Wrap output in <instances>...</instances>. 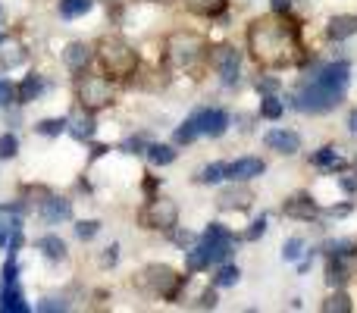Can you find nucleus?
Wrapping results in <instances>:
<instances>
[{"label": "nucleus", "instance_id": "nucleus-18", "mask_svg": "<svg viewBox=\"0 0 357 313\" xmlns=\"http://www.w3.org/2000/svg\"><path fill=\"white\" fill-rule=\"evenodd\" d=\"M0 310H3V313H10V310L25 313V310H29V304L22 301V291H19L13 282H6V291H3V298H0Z\"/></svg>", "mask_w": 357, "mask_h": 313}, {"label": "nucleus", "instance_id": "nucleus-2", "mask_svg": "<svg viewBox=\"0 0 357 313\" xmlns=\"http://www.w3.org/2000/svg\"><path fill=\"white\" fill-rule=\"evenodd\" d=\"M98 56L110 75H132L138 69V54L132 50L129 41H123V38H116V35H107L104 41L98 44Z\"/></svg>", "mask_w": 357, "mask_h": 313}, {"label": "nucleus", "instance_id": "nucleus-45", "mask_svg": "<svg viewBox=\"0 0 357 313\" xmlns=\"http://www.w3.org/2000/svg\"><path fill=\"white\" fill-rule=\"evenodd\" d=\"M116 260H119V247H116V245H110V247H107V254H104V266L116 264Z\"/></svg>", "mask_w": 357, "mask_h": 313}, {"label": "nucleus", "instance_id": "nucleus-14", "mask_svg": "<svg viewBox=\"0 0 357 313\" xmlns=\"http://www.w3.org/2000/svg\"><path fill=\"white\" fill-rule=\"evenodd\" d=\"M63 60H66V66L73 69V72H82V69L88 66V60H91V47L82 44V41H75L63 50Z\"/></svg>", "mask_w": 357, "mask_h": 313}, {"label": "nucleus", "instance_id": "nucleus-33", "mask_svg": "<svg viewBox=\"0 0 357 313\" xmlns=\"http://www.w3.org/2000/svg\"><path fill=\"white\" fill-rule=\"evenodd\" d=\"M238 282V270H235V266H222L220 273H216V285H220V289H229V285H235Z\"/></svg>", "mask_w": 357, "mask_h": 313}, {"label": "nucleus", "instance_id": "nucleus-11", "mask_svg": "<svg viewBox=\"0 0 357 313\" xmlns=\"http://www.w3.org/2000/svg\"><path fill=\"white\" fill-rule=\"evenodd\" d=\"M282 213L291 216V220H314L320 210H317V204H314V197H310V194H295V197H289V201H285Z\"/></svg>", "mask_w": 357, "mask_h": 313}, {"label": "nucleus", "instance_id": "nucleus-43", "mask_svg": "<svg viewBox=\"0 0 357 313\" xmlns=\"http://www.w3.org/2000/svg\"><path fill=\"white\" fill-rule=\"evenodd\" d=\"M16 276H19V266H16V260H10V264L3 266V279L6 282H16Z\"/></svg>", "mask_w": 357, "mask_h": 313}, {"label": "nucleus", "instance_id": "nucleus-41", "mask_svg": "<svg viewBox=\"0 0 357 313\" xmlns=\"http://www.w3.org/2000/svg\"><path fill=\"white\" fill-rule=\"evenodd\" d=\"M276 88H279L276 79H260V82H257V91H260V94H273Z\"/></svg>", "mask_w": 357, "mask_h": 313}, {"label": "nucleus", "instance_id": "nucleus-34", "mask_svg": "<svg viewBox=\"0 0 357 313\" xmlns=\"http://www.w3.org/2000/svg\"><path fill=\"white\" fill-rule=\"evenodd\" d=\"M63 129H66V119H44V123H38L41 135H60Z\"/></svg>", "mask_w": 357, "mask_h": 313}, {"label": "nucleus", "instance_id": "nucleus-28", "mask_svg": "<svg viewBox=\"0 0 357 313\" xmlns=\"http://www.w3.org/2000/svg\"><path fill=\"white\" fill-rule=\"evenodd\" d=\"M197 135H201V125H197V116H191L188 123L182 125V129H176V142H178V144H191Z\"/></svg>", "mask_w": 357, "mask_h": 313}, {"label": "nucleus", "instance_id": "nucleus-13", "mask_svg": "<svg viewBox=\"0 0 357 313\" xmlns=\"http://www.w3.org/2000/svg\"><path fill=\"white\" fill-rule=\"evenodd\" d=\"M264 142L270 144L273 151H279V154H295V151L301 148V138H298L295 132H289V129H273V132H266Z\"/></svg>", "mask_w": 357, "mask_h": 313}, {"label": "nucleus", "instance_id": "nucleus-32", "mask_svg": "<svg viewBox=\"0 0 357 313\" xmlns=\"http://www.w3.org/2000/svg\"><path fill=\"white\" fill-rule=\"evenodd\" d=\"M260 113H264L266 119H279V116H282V104H279L273 94H266L264 104H260Z\"/></svg>", "mask_w": 357, "mask_h": 313}, {"label": "nucleus", "instance_id": "nucleus-8", "mask_svg": "<svg viewBox=\"0 0 357 313\" xmlns=\"http://www.w3.org/2000/svg\"><path fill=\"white\" fill-rule=\"evenodd\" d=\"M144 285L160 298H176L182 279H178L169 266H148V273H144Z\"/></svg>", "mask_w": 357, "mask_h": 313}, {"label": "nucleus", "instance_id": "nucleus-3", "mask_svg": "<svg viewBox=\"0 0 357 313\" xmlns=\"http://www.w3.org/2000/svg\"><path fill=\"white\" fill-rule=\"evenodd\" d=\"M342 94L345 91H335V88H329L326 82H320L314 75V79H310L307 85H301V91L291 98V107L301 113H329L333 107H339Z\"/></svg>", "mask_w": 357, "mask_h": 313}, {"label": "nucleus", "instance_id": "nucleus-38", "mask_svg": "<svg viewBox=\"0 0 357 313\" xmlns=\"http://www.w3.org/2000/svg\"><path fill=\"white\" fill-rule=\"evenodd\" d=\"M98 229H100V222H79V226H75V235H79L82 241H88V238H94V235H98Z\"/></svg>", "mask_w": 357, "mask_h": 313}, {"label": "nucleus", "instance_id": "nucleus-15", "mask_svg": "<svg viewBox=\"0 0 357 313\" xmlns=\"http://www.w3.org/2000/svg\"><path fill=\"white\" fill-rule=\"evenodd\" d=\"M354 31H357L354 16H335V19H329L326 35H329V41H345V38H351Z\"/></svg>", "mask_w": 357, "mask_h": 313}, {"label": "nucleus", "instance_id": "nucleus-51", "mask_svg": "<svg viewBox=\"0 0 357 313\" xmlns=\"http://www.w3.org/2000/svg\"><path fill=\"white\" fill-rule=\"evenodd\" d=\"M342 188H345V191H354V188H357V185L351 182V178H342Z\"/></svg>", "mask_w": 357, "mask_h": 313}, {"label": "nucleus", "instance_id": "nucleus-17", "mask_svg": "<svg viewBox=\"0 0 357 313\" xmlns=\"http://www.w3.org/2000/svg\"><path fill=\"white\" fill-rule=\"evenodd\" d=\"M220 207L222 210H248L251 207V191L248 188H232L220 194Z\"/></svg>", "mask_w": 357, "mask_h": 313}, {"label": "nucleus", "instance_id": "nucleus-22", "mask_svg": "<svg viewBox=\"0 0 357 313\" xmlns=\"http://www.w3.org/2000/svg\"><path fill=\"white\" fill-rule=\"evenodd\" d=\"M38 251H44V257H50V260L66 257V245H63V238H56V235H44V238L38 241Z\"/></svg>", "mask_w": 357, "mask_h": 313}, {"label": "nucleus", "instance_id": "nucleus-19", "mask_svg": "<svg viewBox=\"0 0 357 313\" xmlns=\"http://www.w3.org/2000/svg\"><path fill=\"white\" fill-rule=\"evenodd\" d=\"M229 0H185V6H188L195 16H220L222 10H226Z\"/></svg>", "mask_w": 357, "mask_h": 313}, {"label": "nucleus", "instance_id": "nucleus-39", "mask_svg": "<svg viewBox=\"0 0 357 313\" xmlns=\"http://www.w3.org/2000/svg\"><path fill=\"white\" fill-rule=\"evenodd\" d=\"M264 232H266V216H257V220L251 222V229L245 232V238H248V241H257Z\"/></svg>", "mask_w": 357, "mask_h": 313}, {"label": "nucleus", "instance_id": "nucleus-44", "mask_svg": "<svg viewBox=\"0 0 357 313\" xmlns=\"http://www.w3.org/2000/svg\"><path fill=\"white\" fill-rule=\"evenodd\" d=\"M123 148H126V151H129V154H138V151H142V148H144V138H129V142H126V144H123Z\"/></svg>", "mask_w": 357, "mask_h": 313}, {"label": "nucleus", "instance_id": "nucleus-40", "mask_svg": "<svg viewBox=\"0 0 357 313\" xmlns=\"http://www.w3.org/2000/svg\"><path fill=\"white\" fill-rule=\"evenodd\" d=\"M204 238H229V241H235V235H232V232H226V229H222L220 222H213V226L207 229V235H204Z\"/></svg>", "mask_w": 357, "mask_h": 313}, {"label": "nucleus", "instance_id": "nucleus-48", "mask_svg": "<svg viewBox=\"0 0 357 313\" xmlns=\"http://www.w3.org/2000/svg\"><path fill=\"white\" fill-rule=\"evenodd\" d=\"M273 10H276V13H289L291 10V0H273Z\"/></svg>", "mask_w": 357, "mask_h": 313}, {"label": "nucleus", "instance_id": "nucleus-24", "mask_svg": "<svg viewBox=\"0 0 357 313\" xmlns=\"http://www.w3.org/2000/svg\"><path fill=\"white\" fill-rule=\"evenodd\" d=\"M94 6V0H60V13L66 19H75V16H85L88 10Z\"/></svg>", "mask_w": 357, "mask_h": 313}, {"label": "nucleus", "instance_id": "nucleus-42", "mask_svg": "<svg viewBox=\"0 0 357 313\" xmlns=\"http://www.w3.org/2000/svg\"><path fill=\"white\" fill-rule=\"evenodd\" d=\"M10 100H13V85H10V82L0 79V107L10 104Z\"/></svg>", "mask_w": 357, "mask_h": 313}, {"label": "nucleus", "instance_id": "nucleus-52", "mask_svg": "<svg viewBox=\"0 0 357 313\" xmlns=\"http://www.w3.org/2000/svg\"><path fill=\"white\" fill-rule=\"evenodd\" d=\"M176 241H178V245H188V241H191V235H185V232H178V235H176Z\"/></svg>", "mask_w": 357, "mask_h": 313}, {"label": "nucleus", "instance_id": "nucleus-23", "mask_svg": "<svg viewBox=\"0 0 357 313\" xmlns=\"http://www.w3.org/2000/svg\"><path fill=\"white\" fill-rule=\"evenodd\" d=\"M13 232H19V216L10 207H0V245H6Z\"/></svg>", "mask_w": 357, "mask_h": 313}, {"label": "nucleus", "instance_id": "nucleus-7", "mask_svg": "<svg viewBox=\"0 0 357 313\" xmlns=\"http://www.w3.org/2000/svg\"><path fill=\"white\" fill-rule=\"evenodd\" d=\"M210 60H213V66L220 69L222 75V85L232 88L235 82H238V69H241V54L235 47H229V44H220V47L210 50Z\"/></svg>", "mask_w": 357, "mask_h": 313}, {"label": "nucleus", "instance_id": "nucleus-1", "mask_svg": "<svg viewBox=\"0 0 357 313\" xmlns=\"http://www.w3.org/2000/svg\"><path fill=\"white\" fill-rule=\"evenodd\" d=\"M248 44L257 63L264 66H289L298 60V29L295 25L276 22V19H257L248 31Z\"/></svg>", "mask_w": 357, "mask_h": 313}, {"label": "nucleus", "instance_id": "nucleus-30", "mask_svg": "<svg viewBox=\"0 0 357 313\" xmlns=\"http://www.w3.org/2000/svg\"><path fill=\"white\" fill-rule=\"evenodd\" d=\"M329 254L339 257V260H348V257H354L357 254V245L354 241H333V245H329Z\"/></svg>", "mask_w": 357, "mask_h": 313}, {"label": "nucleus", "instance_id": "nucleus-37", "mask_svg": "<svg viewBox=\"0 0 357 313\" xmlns=\"http://www.w3.org/2000/svg\"><path fill=\"white\" fill-rule=\"evenodd\" d=\"M16 151H19V142H16L13 135H3V138H0V157H3V160L16 157Z\"/></svg>", "mask_w": 357, "mask_h": 313}, {"label": "nucleus", "instance_id": "nucleus-47", "mask_svg": "<svg viewBox=\"0 0 357 313\" xmlns=\"http://www.w3.org/2000/svg\"><path fill=\"white\" fill-rule=\"evenodd\" d=\"M201 307H216V295H213V289H210V291H204V298H201Z\"/></svg>", "mask_w": 357, "mask_h": 313}, {"label": "nucleus", "instance_id": "nucleus-20", "mask_svg": "<svg viewBox=\"0 0 357 313\" xmlns=\"http://www.w3.org/2000/svg\"><path fill=\"white\" fill-rule=\"evenodd\" d=\"M185 264H188V273H201V270H207L213 260H210V247L207 245H201V247H191L188 254H185Z\"/></svg>", "mask_w": 357, "mask_h": 313}, {"label": "nucleus", "instance_id": "nucleus-6", "mask_svg": "<svg viewBox=\"0 0 357 313\" xmlns=\"http://www.w3.org/2000/svg\"><path fill=\"white\" fill-rule=\"evenodd\" d=\"M178 220V207L167 197H154L148 207L142 210V222L148 229H173Z\"/></svg>", "mask_w": 357, "mask_h": 313}, {"label": "nucleus", "instance_id": "nucleus-35", "mask_svg": "<svg viewBox=\"0 0 357 313\" xmlns=\"http://www.w3.org/2000/svg\"><path fill=\"white\" fill-rule=\"evenodd\" d=\"M22 60H25V50H22V47H13V50H3V54H0V63H3L6 69H10V66H19Z\"/></svg>", "mask_w": 357, "mask_h": 313}, {"label": "nucleus", "instance_id": "nucleus-50", "mask_svg": "<svg viewBox=\"0 0 357 313\" xmlns=\"http://www.w3.org/2000/svg\"><path fill=\"white\" fill-rule=\"evenodd\" d=\"M348 129H351V132H354V135H357V110L351 113V116H348Z\"/></svg>", "mask_w": 357, "mask_h": 313}, {"label": "nucleus", "instance_id": "nucleus-36", "mask_svg": "<svg viewBox=\"0 0 357 313\" xmlns=\"http://www.w3.org/2000/svg\"><path fill=\"white\" fill-rule=\"evenodd\" d=\"M301 251H304V241L301 238H289L285 241V247H282V257L285 260H298L301 257Z\"/></svg>", "mask_w": 357, "mask_h": 313}, {"label": "nucleus", "instance_id": "nucleus-5", "mask_svg": "<svg viewBox=\"0 0 357 313\" xmlns=\"http://www.w3.org/2000/svg\"><path fill=\"white\" fill-rule=\"evenodd\" d=\"M201 50H204V41L197 35H191V31H176V35H169V41H167V56H169V63H176V66L195 63L197 56H201Z\"/></svg>", "mask_w": 357, "mask_h": 313}, {"label": "nucleus", "instance_id": "nucleus-49", "mask_svg": "<svg viewBox=\"0 0 357 313\" xmlns=\"http://www.w3.org/2000/svg\"><path fill=\"white\" fill-rule=\"evenodd\" d=\"M66 304H60V301H47V304H41V310H63Z\"/></svg>", "mask_w": 357, "mask_h": 313}, {"label": "nucleus", "instance_id": "nucleus-31", "mask_svg": "<svg viewBox=\"0 0 357 313\" xmlns=\"http://www.w3.org/2000/svg\"><path fill=\"white\" fill-rule=\"evenodd\" d=\"M323 310H326V313H335V310L348 313V310H351V301H348V295H333L329 301H323Z\"/></svg>", "mask_w": 357, "mask_h": 313}, {"label": "nucleus", "instance_id": "nucleus-4", "mask_svg": "<svg viewBox=\"0 0 357 313\" xmlns=\"http://www.w3.org/2000/svg\"><path fill=\"white\" fill-rule=\"evenodd\" d=\"M79 100L88 110H104L113 104V85L104 75H85L79 79Z\"/></svg>", "mask_w": 357, "mask_h": 313}, {"label": "nucleus", "instance_id": "nucleus-21", "mask_svg": "<svg viewBox=\"0 0 357 313\" xmlns=\"http://www.w3.org/2000/svg\"><path fill=\"white\" fill-rule=\"evenodd\" d=\"M314 163H317V166H323V169H329V172H342V169L348 166L345 160L339 157V151H335V148H323L320 154L314 157Z\"/></svg>", "mask_w": 357, "mask_h": 313}, {"label": "nucleus", "instance_id": "nucleus-12", "mask_svg": "<svg viewBox=\"0 0 357 313\" xmlns=\"http://www.w3.org/2000/svg\"><path fill=\"white\" fill-rule=\"evenodd\" d=\"M264 160H257V157H241V160H235V163H229L226 166V176L229 178H254V176H264Z\"/></svg>", "mask_w": 357, "mask_h": 313}, {"label": "nucleus", "instance_id": "nucleus-26", "mask_svg": "<svg viewBox=\"0 0 357 313\" xmlns=\"http://www.w3.org/2000/svg\"><path fill=\"white\" fill-rule=\"evenodd\" d=\"M35 94H41V79H38V75H29V79L19 85L16 98H19V104H29V100H35Z\"/></svg>", "mask_w": 357, "mask_h": 313}, {"label": "nucleus", "instance_id": "nucleus-16", "mask_svg": "<svg viewBox=\"0 0 357 313\" xmlns=\"http://www.w3.org/2000/svg\"><path fill=\"white\" fill-rule=\"evenodd\" d=\"M69 213H73V207H69V201H63V197H47V201L41 204V216L47 222H63V220H69Z\"/></svg>", "mask_w": 357, "mask_h": 313}, {"label": "nucleus", "instance_id": "nucleus-46", "mask_svg": "<svg viewBox=\"0 0 357 313\" xmlns=\"http://www.w3.org/2000/svg\"><path fill=\"white\" fill-rule=\"evenodd\" d=\"M351 213V204H342V207H329L326 216H348Z\"/></svg>", "mask_w": 357, "mask_h": 313}, {"label": "nucleus", "instance_id": "nucleus-9", "mask_svg": "<svg viewBox=\"0 0 357 313\" xmlns=\"http://www.w3.org/2000/svg\"><path fill=\"white\" fill-rule=\"evenodd\" d=\"M66 129H69V135H73L75 142H88V138L94 135V116H91V110H88L85 104H79L73 113H69Z\"/></svg>", "mask_w": 357, "mask_h": 313}, {"label": "nucleus", "instance_id": "nucleus-25", "mask_svg": "<svg viewBox=\"0 0 357 313\" xmlns=\"http://www.w3.org/2000/svg\"><path fill=\"white\" fill-rule=\"evenodd\" d=\"M148 160L154 166H169L176 160V151L167 148V144H151V148H148Z\"/></svg>", "mask_w": 357, "mask_h": 313}, {"label": "nucleus", "instance_id": "nucleus-27", "mask_svg": "<svg viewBox=\"0 0 357 313\" xmlns=\"http://www.w3.org/2000/svg\"><path fill=\"white\" fill-rule=\"evenodd\" d=\"M326 282L333 285V289H335V285H345V282H348L345 264H342L339 257H333V260H329V270H326Z\"/></svg>", "mask_w": 357, "mask_h": 313}, {"label": "nucleus", "instance_id": "nucleus-29", "mask_svg": "<svg viewBox=\"0 0 357 313\" xmlns=\"http://www.w3.org/2000/svg\"><path fill=\"white\" fill-rule=\"evenodd\" d=\"M222 178H226V163L204 166V172H201V182L204 185H216V182H222Z\"/></svg>", "mask_w": 357, "mask_h": 313}, {"label": "nucleus", "instance_id": "nucleus-53", "mask_svg": "<svg viewBox=\"0 0 357 313\" xmlns=\"http://www.w3.org/2000/svg\"><path fill=\"white\" fill-rule=\"evenodd\" d=\"M354 172H357V157H354Z\"/></svg>", "mask_w": 357, "mask_h": 313}, {"label": "nucleus", "instance_id": "nucleus-10", "mask_svg": "<svg viewBox=\"0 0 357 313\" xmlns=\"http://www.w3.org/2000/svg\"><path fill=\"white\" fill-rule=\"evenodd\" d=\"M195 116H197V125H201V135H210V138H220L229 125V116L222 110H201Z\"/></svg>", "mask_w": 357, "mask_h": 313}]
</instances>
